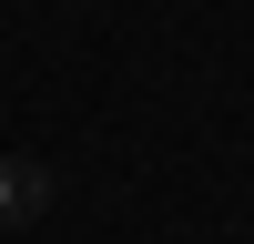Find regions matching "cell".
<instances>
[{"mask_svg": "<svg viewBox=\"0 0 254 244\" xmlns=\"http://www.w3.org/2000/svg\"><path fill=\"white\" fill-rule=\"evenodd\" d=\"M51 193H61V173H51V163L0 153V234H10V224H41V214H51Z\"/></svg>", "mask_w": 254, "mask_h": 244, "instance_id": "obj_1", "label": "cell"}]
</instances>
